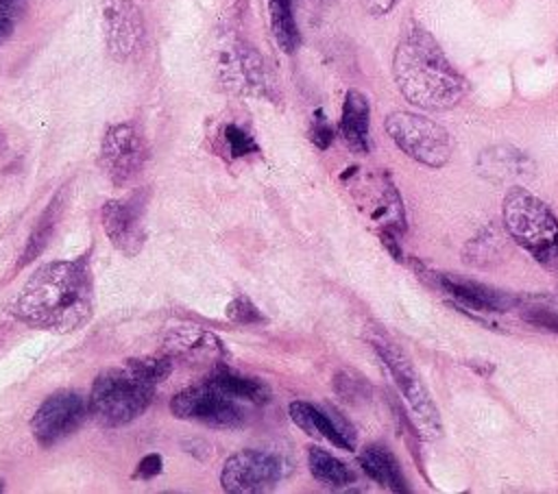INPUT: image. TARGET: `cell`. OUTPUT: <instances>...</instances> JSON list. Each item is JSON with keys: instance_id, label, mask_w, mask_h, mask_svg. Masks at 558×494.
I'll return each mask as SVG.
<instances>
[{"instance_id": "obj_1", "label": "cell", "mask_w": 558, "mask_h": 494, "mask_svg": "<svg viewBox=\"0 0 558 494\" xmlns=\"http://www.w3.org/2000/svg\"><path fill=\"white\" fill-rule=\"evenodd\" d=\"M7 311L39 331L70 333L81 329L94 313V276L87 255L39 265Z\"/></svg>"}, {"instance_id": "obj_2", "label": "cell", "mask_w": 558, "mask_h": 494, "mask_svg": "<svg viewBox=\"0 0 558 494\" xmlns=\"http://www.w3.org/2000/svg\"><path fill=\"white\" fill-rule=\"evenodd\" d=\"M392 76L401 96L427 111L451 109L466 94L464 76L445 57L438 41L414 22L395 48Z\"/></svg>"}, {"instance_id": "obj_3", "label": "cell", "mask_w": 558, "mask_h": 494, "mask_svg": "<svg viewBox=\"0 0 558 494\" xmlns=\"http://www.w3.org/2000/svg\"><path fill=\"white\" fill-rule=\"evenodd\" d=\"M172 370L168 355L126 359L120 368L102 370L89 392V413L100 427L116 429L140 418L153 400L155 387Z\"/></svg>"}, {"instance_id": "obj_4", "label": "cell", "mask_w": 558, "mask_h": 494, "mask_svg": "<svg viewBox=\"0 0 558 494\" xmlns=\"http://www.w3.org/2000/svg\"><path fill=\"white\" fill-rule=\"evenodd\" d=\"M501 218L508 235L534 261L558 272V218L525 187H510L504 196Z\"/></svg>"}, {"instance_id": "obj_5", "label": "cell", "mask_w": 558, "mask_h": 494, "mask_svg": "<svg viewBox=\"0 0 558 494\" xmlns=\"http://www.w3.org/2000/svg\"><path fill=\"white\" fill-rule=\"evenodd\" d=\"M386 133L401 152L427 168H442L451 159V137L432 118L412 111H392L386 118Z\"/></svg>"}, {"instance_id": "obj_6", "label": "cell", "mask_w": 558, "mask_h": 494, "mask_svg": "<svg viewBox=\"0 0 558 494\" xmlns=\"http://www.w3.org/2000/svg\"><path fill=\"white\" fill-rule=\"evenodd\" d=\"M373 348L379 355V359L384 361V366L388 368V372L395 379L399 392L403 394L421 433L425 437H432V440L440 437L442 435V422H440L438 409H436L434 400L429 398V392L425 390L423 381L418 379V374H416L412 361L408 359V355L399 346H395L390 339H384V337H375Z\"/></svg>"}, {"instance_id": "obj_7", "label": "cell", "mask_w": 558, "mask_h": 494, "mask_svg": "<svg viewBox=\"0 0 558 494\" xmlns=\"http://www.w3.org/2000/svg\"><path fill=\"white\" fill-rule=\"evenodd\" d=\"M286 474L281 457L268 450L244 448L227 457L220 485L229 494H262L270 492Z\"/></svg>"}, {"instance_id": "obj_8", "label": "cell", "mask_w": 558, "mask_h": 494, "mask_svg": "<svg viewBox=\"0 0 558 494\" xmlns=\"http://www.w3.org/2000/svg\"><path fill=\"white\" fill-rule=\"evenodd\" d=\"M170 411L174 418L194 420L216 429H233L244 422L242 407L209 381L177 392L170 400Z\"/></svg>"}, {"instance_id": "obj_9", "label": "cell", "mask_w": 558, "mask_h": 494, "mask_svg": "<svg viewBox=\"0 0 558 494\" xmlns=\"http://www.w3.org/2000/svg\"><path fill=\"white\" fill-rule=\"evenodd\" d=\"M148 159V146L131 122H120L107 128L100 146V168L116 185L131 183Z\"/></svg>"}, {"instance_id": "obj_10", "label": "cell", "mask_w": 558, "mask_h": 494, "mask_svg": "<svg viewBox=\"0 0 558 494\" xmlns=\"http://www.w3.org/2000/svg\"><path fill=\"white\" fill-rule=\"evenodd\" d=\"M89 411L85 398L74 390H61L50 394L31 418V431L39 446L50 448L72 435Z\"/></svg>"}, {"instance_id": "obj_11", "label": "cell", "mask_w": 558, "mask_h": 494, "mask_svg": "<svg viewBox=\"0 0 558 494\" xmlns=\"http://www.w3.org/2000/svg\"><path fill=\"white\" fill-rule=\"evenodd\" d=\"M142 213H144L142 194L107 200L100 209V224L105 235L126 257H135L146 244V229L142 222Z\"/></svg>"}, {"instance_id": "obj_12", "label": "cell", "mask_w": 558, "mask_h": 494, "mask_svg": "<svg viewBox=\"0 0 558 494\" xmlns=\"http://www.w3.org/2000/svg\"><path fill=\"white\" fill-rule=\"evenodd\" d=\"M102 30L109 54L126 61L144 39V20L131 0H102Z\"/></svg>"}, {"instance_id": "obj_13", "label": "cell", "mask_w": 558, "mask_h": 494, "mask_svg": "<svg viewBox=\"0 0 558 494\" xmlns=\"http://www.w3.org/2000/svg\"><path fill=\"white\" fill-rule=\"evenodd\" d=\"M288 416L307 435L327 440L342 450H355V431L336 409H320L305 400H292Z\"/></svg>"}, {"instance_id": "obj_14", "label": "cell", "mask_w": 558, "mask_h": 494, "mask_svg": "<svg viewBox=\"0 0 558 494\" xmlns=\"http://www.w3.org/2000/svg\"><path fill=\"white\" fill-rule=\"evenodd\" d=\"M434 283L440 285L449 296H453L466 309L488 313V311H508L519 305L517 296L495 289V287H488L477 281H469V279H460V276H451V274H436Z\"/></svg>"}, {"instance_id": "obj_15", "label": "cell", "mask_w": 558, "mask_h": 494, "mask_svg": "<svg viewBox=\"0 0 558 494\" xmlns=\"http://www.w3.org/2000/svg\"><path fill=\"white\" fill-rule=\"evenodd\" d=\"M163 355L185 361H214L222 355V342L201 326H177L166 333Z\"/></svg>"}, {"instance_id": "obj_16", "label": "cell", "mask_w": 558, "mask_h": 494, "mask_svg": "<svg viewBox=\"0 0 558 494\" xmlns=\"http://www.w3.org/2000/svg\"><path fill=\"white\" fill-rule=\"evenodd\" d=\"M368 126H371L368 98L357 89H349L342 104L340 133L344 144L357 155L368 152Z\"/></svg>"}, {"instance_id": "obj_17", "label": "cell", "mask_w": 558, "mask_h": 494, "mask_svg": "<svg viewBox=\"0 0 558 494\" xmlns=\"http://www.w3.org/2000/svg\"><path fill=\"white\" fill-rule=\"evenodd\" d=\"M362 470L381 487L390 490V492H408L403 472L399 468L397 457L390 453L388 446L381 444H371L366 446L360 457H357Z\"/></svg>"}, {"instance_id": "obj_18", "label": "cell", "mask_w": 558, "mask_h": 494, "mask_svg": "<svg viewBox=\"0 0 558 494\" xmlns=\"http://www.w3.org/2000/svg\"><path fill=\"white\" fill-rule=\"evenodd\" d=\"M207 381L231 398H244L255 405H264L270 400V387L264 381L244 376V374H235L227 368H218Z\"/></svg>"}, {"instance_id": "obj_19", "label": "cell", "mask_w": 558, "mask_h": 494, "mask_svg": "<svg viewBox=\"0 0 558 494\" xmlns=\"http://www.w3.org/2000/svg\"><path fill=\"white\" fill-rule=\"evenodd\" d=\"M307 466L316 481H320L323 485L336 487V490L347 487L349 483L355 481V474L351 472V468L344 461H340L338 457H333L331 453H327L325 448H318V446L307 448Z\"/></svg>"}, {"instance_id": "obj_20", "label": "cell", "mask_w": 558, "mask_h": 494, "mask_svg": "<svg viewBox=\"0 0 558 494\" xmlns=\"http://www.w3.org/2000/svg\"><path fill=\"white\" fill-rule=\"evenodd\" d=\"M268 15L277 46L292 54L301 44L299 26L292 13V0H268Z\"/></svg>"}, {"instance_id": "obj_21", "label": "cell", "mask_w": 558, "mask_h": 494, "mask_svg": "<svg viewBox=\"0 0 558 494\" xmlns=\"http://www.w3.org/2000/svg\"><path fill=\"white\" fill-rule=\"evenodd\" d=\"M59 200H61V196H57V198L48 205V209H46L44 215L39 218L37 226L33 229V233H31V237H28V244H26V248H24L22 261H20L22 265L28 263L31 259H35V257L46 248V244H48V239H50V235H52V231H54V226H57V220H59V209H61Z\"/></svg>"}, {"instance_id": "obj_22", "label": "cell", "mask_w": 558, "mask_h": 494, "mask_svg": "<svg viewBox=\"0 0 558 494\" xmlns=\"http://www.w3.org/2000/svg\"><path fill=\"white\" fill-rule=\"evenodd\" d=\"M333 390L338 396H342L349 403H357V400H366L371 394V387L366 383V379L353 370H340L333 379Z\"/></svg>"}, {"instance_id": "obj_23", "label": "cell", "mask_w": 558, "mask_h": 494, "mask_svg": "<svg viewBox=\"0 0 558 494\" xmlns=\"http://www.w3.org/2000/svg\"><path fill=\"white\" fill-rule=\"evenodd\" d=\"M227 318L238 324H257L266 320L246 296H238L227 305Z\"/></svg>"}, {"instance_id": "obj_24", "label": "cell", "mask_w": 558, "mask_h": 494, "mask_svg": "<svg viewBox=\"0 0 558 494\" xmlns=\"http://www.w3.org/2000/svg\"><path fill=\"white\" fill-rule=\"evenodd\" d=\"M225 139H227L229 150H231L233 157H244V155H251V152L257 150L255 139L248 133H244L240 126H235V124H229L225 128Z\"/></svg>"}, {"instance_id": "obj_25", "label": "cell", "mask_w": 558, "mask_h": 494, "mask_svg": "<svg viewBox=\"0 0 558 494\" xmlns=\"http://www.w3.org/2000/svg\"><path fill=\"white\" fill-rule=\"evenodd\" d=\"M523 320L536 329H545L551 333H558V313L547 307H530L523 309Z\"/></svg>"}, {"instance_id": "obj_26", "label": "cell", "mask_w": 558, "mask_h": 494, "mask_svg": "<svg viewBox=\"0 0 558 494\" xmlns=\"http://www.w3.org/2000/svg\"><path fill=\"white\" fill-rule=\"evenodd\" d=\"M310 137H312V141H314L320 150L329 148L331 141H333V128H331V124L327 122L323 109H316V111H314L312 126H310Z\"/></svg>"}, {"instance_id": "obj_27", "label": "cell", "mask_w": 558, "mask_h": 494, "mask_svg": "<svg viewBox=\"0 0 558 494\" xmlns=\"http://www.w3.org/2000/svg\"><path fill=\"white\" fill-rule=\"evenodd\" d=\"M161 468H163V464H161V457H159L157 453L146 455V457L137 464V468H135V472H133V479L148 481V479L157 477V474L161 472Z\"/></svg>"}, {"instance_id": "obj_28", "label": "cell", "mask_w": 558, "mask_h": 494, "mask_svg": "<svg viewBox=\"0 0 558 494\" xmlns=\"http://www.w3.org/2000/svg\"><path fill=\"white\" fill-rule=\"evenodd\" d=\"M395 4H397V0H364L366 11H368L371 15H375V17L390 13V11L395 9Z\"/></svg>"}, {"instance_id": "obj_29", "label": "cell", "mask_w": 558, "mask_h": 494, "mask_svg": "<svg viewBox=\"0 0 558 494\" xmlns=\"http://www.w3.org/2000/svg\"><path fill=\"white\" fill-rule=\"evenodd\" d=\"M381 242H384V246L390 250V255H392L397 261L403 259L401 246L397 244V237H395V231H392V229H386V226H384V231H381Z\"/></svg>"}, {"instance_id": "obj_30", "label": "cell", "mask_w": 558, "mask_h": 494, "mask_svg": "<svg viewBox=\"0 0 558 494\" xmlns=\"http://www.w3.org/2000/svg\"><path fill=\"white\" fill-rule=\"evenodd\" d=\"M22 0H0V13H9V15H15L17 7H20Z\"/></svg>"}, {"instance_id": "obj_31", "label": "cell", "mask_w": 558, "mask_h": 494, "mask_svg": "<svg viewBox=\"0 0 558 494\" xmlns=\"http://www.w3.org/2000/svg\"><path fill=\"white\" fill-rule=\"evenodd\" d=\"M4 148H7V139H4V135L0 133V155L4 152Z\"/></svg>"}, {"instance_id": "obj_32", "label": "cell", "mask_w": 558, "mask_h": 494, "mask_svg": "<svg viewBox=\"0 0 558 494\" xmlns=\"http://www.w3.org/2000/svg\"><path fill=\"white\" fill-rule=\"evenodd\" d=\"M238 2H244V0H235V7H238Z\"/></svg>"}, {"instance_id": "obj_33", "label": "cell", "mask_w": 558, "mask_h": 494, "mask_svg": "<svg viewBox=\"0 0 558 494\" xmlns=\"http://www.w3.org/2000/svg\"><path fill=\"white\" fill-rule=\"evenodd\" d=\"M556 54H558V41H556Z\"/></svg>"}, {"instance_id": "obj_34", "label": "cell", "mask_w": 558, "mask_h": 494, "mask_svg": "<svg viewBox=\"0 0 558 494\" xmlns=\"http://www.w3.org/2000/svg\"><path fill=\"white\" fill-rule=\"evenodd\" d=\"M0 490H2V481H0Z\"/></svg>"}]
</instances>
